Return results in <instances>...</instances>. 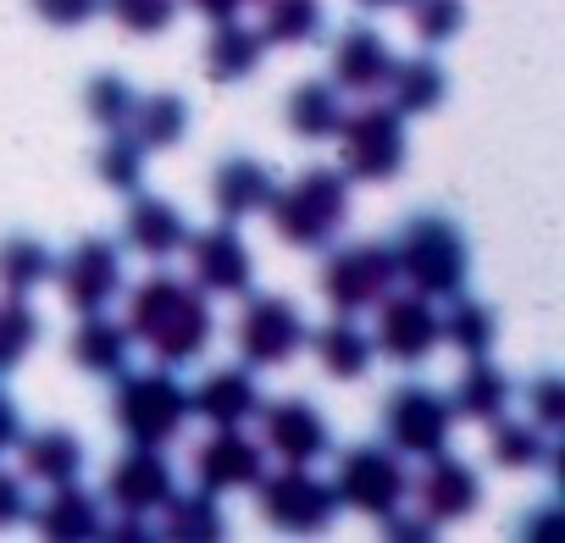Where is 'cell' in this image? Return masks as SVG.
<instances>
[{
    "mask_svg": "<svg viewBox=\"0 0 565 543\" xmlns=\"http://www.w3.org/2000/svg\"><path fill=\"white\" fill-rule=\"evenodd\" d=\"M128 333L134 344H145L161 366H194L211 339H216V317H211V295H200L189 278L172 272H150L128 289Z\"/></svg>",
    "mask_w": 565,
    "mask_h": 543,
    "instance_id": "6da1fadb",
    "label": "cell"
},
{
    "mask_svg": "<svg viewBox=\"0 0 565 543\" xmlns=\"http://www.w3.org/2000/svg\"><path fill=\"white\" fill-rule=\"evenodd\" d=\"M394 272H399V284L411 295H422L433 306L455 300L466 289V278H471V244H466V233L449 216L422 211L394 238Z\"/></svg>",
    "mask_w": 565,
    "mask_h": 543,
    "instance_id": "7a4b0ae2",
    "label": "cell"
},
{
    "mask_svg": "<svg viewBox=\"0 0 565 543\" xmlns=\"http://www.w3.org/2000/svg\"><path fill=\"white\" fill-rule=\"evenodd\" d=\"M266 216L289 249H328L350 222V178L339 167H306L295 183L271 189Z\"/></svg>",
    "mask_w": 565,
    "mask_h": 543,
    "instance_id": "3957f363",
    "label": "cell"
},
{
    "mask_svg": "<svg viewBox=\"0 0 565 543\" xmlns=\"http://www.w3.org/2000/svg\"><path fill=\"white\" fill-rule=\"evenodd\" d=\"M117 394H111V427L128 438V444H150V449H167L183 427H189V388L156 366V372H122L111 377Z\"/></svg>",
    "mask_w": 565,
    "mask_h": 543,
    "instance_id": "277c9868",
    "label": "cell"
},
{
    "mask_svg": "<svg viewBox=\"0 0 565 543\" xmlns=\"http://www.w3.org/2000/svg\"><path fill=\"white\" fill-rule=\"evenodd\" d=\"M333 139H339V172L350 183H388V178L405 172L411 139H405V117L388 100L361 106V111H344V123H339Z\"/></svg>",
    "mask_w": 565,
    "mask_h": 543,
    "instance_id": "5b68a950",
    "label": "cell"
},
{
    "mask_svg": "<svg viewBox=\"0 0 565 543\" xmlns=\"http://www.w3.org/2000/svg\"><path fill=\"white\" fill-rule=\"evenodd\" d=\"M311 339V322L306 311L289 300V295H249L244 289V311L233 322V344H238V361L244 366H289Z\"/></svg>",
    "mask_w": 565,
    "mask_h": 543,
    "instance_id": "8992f818",
    "label": "cell"
},
{
    "mask_svg": "<svg viewBox=\"0 0 565 543\" xmlns=\"http://www.w3.org/2000/svg\"><path fill=\"white\" fill-rule=\"evenodd\" d=\"M322 300L344 317H361L372 311L388 289H399V272H394V244L383 238H355L344 249H328L322 260Z\"/></svg>",
    "mask_w": 565,
    "mask_h": 543,
    "instance_id": "52a82bcc",
    "label": "cell"
},
{
    "mask_svg": "<svg viewBox=\"0 0 565 543\" xmlns=\"http://www.w3.org/2000/svg\"><path fill=\"white\" fill-rule=\"evenodd\" d=\"M333 493L339 504L383 521L388 510H399L411 499V471H405V455L388 449V444H350L333 466Z\"/></svg>",
    "mask_w": 565,
    "mask_h": 543,
    "instance_id": "ba28073f",
    "label": "cell"
},
{
    "mask_svg": "<svg viewBox=\"0 0 565 543\" xmlns=\"http://www.w3.org/2000/svg\"><path fill=\"white\" fill-rule=\"evenodd\" d=\"M377 427H383V444L411 455V460H427L438 449H449V433H455V411H449V394L433 388V383H399L383 411H377Z\"/></svg>",
    "mask_w": 565,
    "mask_h": 543,
    "instance_id": "9c48e42d",
    "label": "cell"
},
{
    "mask_svg": "<svg viewBox=\"0 0 565 543\" xmlns=\"http://www.w3.org/2000/svg\"><path fill=\"white\" fill-rule=\"evenodd\" d=\"M255 493H260V515L277 526V532H300V537H317L339 521V493L333 482H322L311 466H282V471H260L255 477Z\"/></svg>",
    "mask_w": 565,
    "mask_h": 543,
    "instance_id": "30bf717a",
    "label": "cell"
},
{
    "mask_svg": "<svg viewBox=\"0 0 565 543\" xmlns=\"http://www.w3.org/2000/svg\"><path fill=\"white\" fill-rule=\"evenodd\" d=\"M51 284H62V300L84 317V311H106L122 295V249L111 238H78L67 255H56Z\"/></svg>",
    "mask_w": 565,
    "mask_h": 543,
    "instance_id": "8fae6325",
    "label": "cell"
},
{
    "mask_svg": "<svg viewBox=\"0 0 565 543\" xmlns=\"http://www.w3.org/2000/svg\"><path fill=\"white\" fill-rule=\"evenodd\" d=\"M260 449H271L282 466H317L333 449V427L317 400L289 394V400H266L260 405Z\"/></svg>",
    "mask_w": 565,
    "mask_h": 543,
    "instance_id": "7c38bea8",
    "label": "cell"
},
{
    "mask_svg": "<svg viewBox=\"0 0 565 543\" xmlns=\"http://www.w3.org/2000/svg\"><path fill=\"white\" fill-rule=\"evenodd\" d=\"M189 249V284L200 295H244L255 284V255L238 238V222H216V227H189L183 238Z\"/></svg>",
    "mask_w": 565,
    "mask_h": 543,
    "instance_id": "4fadbf2b",
    "label": "cell"
},
{
    "mask_svg": "<svg viewBox=\"0 0 565 543\" xmlns=\"http://www.w3.org/2000/svg\"><path fill=\"white\" fill-rule=\"evenodd\" d=\"M377 333H372V350L377 355H388V361H399V366H422L438 344H444V328H438V311H433V300H422V295H399V289H388L377 306Z\"/></svg>",
    "mask_w": 565,
    "mask_h": 543,
    "instance_id": "5bb4252c",
    "label": "cell"
},
{
    "mask_svg": "<svg viewBox=\"0 0 565 543\" xmlns=\"http://www.w3.org/2000/svg\"><path fill=\"white\" fill-rule=\"evenodd\" d=\"M172 493H178V477H172L167 455H161V449H150V444H134V449H128V455H117V460H111V471H106V504H111V510L156 515Z\"/></svg>",
    "mask_w": 565,
    "mask_h": 543,
    "instance_id": "9a60e30c",
    "label": "cell"
},
{
    "mask_svg": "<svg viewBox=\"0 0 565 543\" xmlns=\"http://www.w3.org/2000/svg\"><path fill=\"white\" fill-rule=\"evenodd\" d=\"M189 466L205 493H233V488H255V477L266 471V449L244 427H211V438L194 449Z\"/></svg>",
    "mask_w": 565,
    "mask_h": 543,
    "instance_id": "2e32d148",
    "label": "cell"
},
{
    "mask_svg": "<svg viewBox=\"0 0 565 543\" xmlns=\"http://www.w3.org/2000/svg\"><path fill=\"white\" fill-rule=\"evenodd\" d=\"M411 493H416L422 510L444 526V521H466V515L482 504V477H477L471 460L438 449V455H427L422 477H411Z\"/></svg>",
    "mask_w": 565,
    "mask_h": 543,
    "instance_id": "e0dca14e",
    "label": "cell"
},
{
    "mask_svg": "<svg viewBox=\"0 0 565 543\" xmlns=\"http://www.w3.org/2000/svg\"><path fill=\"white\" fill-rule=\"evenodd\" d=\"M266 394L249 377V366H211L194 388H189V416L211 422V427H249L260 416Z\"/></svg>",
    "mask_w": 565,
    "mask_h": 543,
    "instance_id": "ac0fdd59",
    "label": "cell"
},
{
    "mask_svg": "<svg viewBox=\"0 0 565 543\" xmlns=\"http://www.w3.org/2000/svg\"><path fill=\"white\" fill-rule=\"evenodd\" d=\"M394 67V45L372 29V23H350L333 40V62H328V84L350 89V95H377L383 78Z\"/></svg>",
    "mask_w": 565,
    "mask_h": 543,
    "instance_id": "d6986e66",
    "label": "cell"
},
{
    "mask_svg": "<svg viewBox=\"0 0 565 543\" xmlns=\"http://www.w3.org/2000/svg\"><path fill=\"white\" fill-rule=\"evenodd\" d=\"M183 238H189V216L172 200H156V194L134 189V200L122 211V244L145 260H167V255L183 249Z\"/></svg>",
    "mask_w": 565,
    "mask_h": 543,
    "instance_id": "ffe728a7",
    "label": "cell"
},
{
    "mask_svg": "<svg viewBox=\"0 0 565 543\" xmlns=\"http://www.w3.org/2000/svg\"><path fill=\"white\" fill-rule=\"evenodd\" d=\"M67 355L78 361V372L111 383V377H122L134 366V333H128V322H117L106 311H84L73 339H67Z\"/></svg>",
    "mask_w": 565,
    "mask_h": 543,
    "instance_id": "44dd1931",
    "label": "cell"
},
{
    "mask_svg": "<svg viewBox=\"0 0 565 543\" xmlns=\"http://www.w3.org/2000/svg\"><path fill=\"white\" fill-rule=\"evenodd\" d=\"M271 189H277V178H271V167L255 161V156H227V161H216V172H211V205H216L222 222H249L255 211H266Z\"/></svg>",
    "mask_w": 565,
    "mask_h": 543,
    "instance_id": "7402d4cb",
    "label": "cell"
},
{
    "mask_svg": "<svg viewBox=\"0 0 565 543\" xmlns=\"http://www.w3.org/2000/svg\"><path fill=\"white\" fill-rule=\"evenodd\" d=\"M34 515V532L51 537V543H78V537H100V499L73 477V482H56L51 499L29 504Z\"/></svg>",
    "mask_w": 565,
    "mask_h": 543,
    "instance_id": "603a6c76",
    "label": "cell"
},
{
    "mask_svg": "<svg viewBox=\"0 0 565 543\" xmlns=\"http://www.w3.org/2000/svg\"><path fill=\"white\" fill-rule=\"evenodd\" d=\"M383 89H388V106H394L399 117H433V111L449 100V73H444V62H433L427 51H422V56H394Z\"/></svg>",
    "mask_w": 565,
    "mask_h": 543,
    "instance_id": "cb8c5ba5",
    "label": "cell"
},
{
    "mask_svg": "<svg viewBox=\"0 0 565 543\" xmlns=\"http://www.w3.org/2000/svg\"><path fill=\"white\" fill-rule=\"evenodd\" d=\"M260 62H266L260 29H249V23H238V18L211 23V40H205V56H200V67H205L211 84H244Z\"/></svg>",
    "mask_w": 565,
    "mask_h": 543,
    "instance_id": "d4e9b609",
    "label": "cell"
},
{
    "mask_svg": "<svg viewBox=\"0 0 565 543\" xmlns=\"http://www.w3.org/2000/svg\"><path fill=\"white\" fill-rule=\"evenodd\" d=\"M306 344L317 350V361H322V372L333 383H361L372 372V355H377L372 350V333L355 317H344V311H333V322H322Z\"/></svg>",
    "mask_w": 565,
    "mask_h": 543,
    "instance_id": "484cf974",
    "label": "cell"
},
{
    "mask_svg": "<svg viewBox=\"0 0 565 543\" xmlns=\"http://www.w3.org/2000/svg\"><path fill=\"white\" fill-rule=\"evenodd\" d=\"M510 377L488 361V355H471L466 361V372H460V383L449 388V411H455V422H477V427H493L504 411H510Z\"/></svg>",
    "mask_w": 565,
    "mask_h": 543,
    "instance_id": "4316f807",
    "label": "cell"
},
{
    "mask_svg": "<svg viewBox=\"0 0 565 543\" xmlns=\"http://www.w3.org/2000/svg\"><path fill=\"white\" fill-rule=\"evenodd\" d=\"M18 449H23V477L29 482L56 488V482H73L84 471V438L67 433V427H34V433L18 438Z\"/></svg>",
    "mask_w": 565,
    "mask_h": 543,
    "instance_id": "83f0119b",
    "label": "cell"
},
{
    "mask_svg": "<svg viewBox=\"0 0 565 543\" xmlns=\"http://www.w3.org/2000/svg\"><path fill=\"white\" fill-rule=\"evenodd\" d=\"M51 272H56V255L45 238L34 233H12V238H0V295H18L29 300L34 289L51 284Z\"/></svg>",
    "mask_w": 565,
    "mask_h": 543,
    "instance_id": "f1b7e54d",
    "label": "cell"
},
{
    "mask_svg": "<svg viewBox=\"0 0 565 543\" xmlns=\"http://www.w3.org/2000/svg\"><path fill=\"white\" fill-rule=\"evenodd\" d=\"M128 134L145 145V150H172L189 139V100L178 89H156V95H139L134 117H128Z\"/></svg>",
    "mask_w": 565,
    "mask_h": 543,
    "instance_id": "f546056e",
    "label": "cell"
},
{
    "mask_svg": "<svg viewBox=\"0 0 565 543\" xmlns=\"http://www.w3.org/2000/svg\"><path fill=\"white\" fill-rule=\"evenodd\" d=\"M156 515H161L156 537H178V543H211V537L227 532V515H222L216 493H205V488H194V493H172Z\"/></svg>",
    "mask_w": 565,
    "mask_h": 543,
    "instance_id": "4dcf8cb0",
    "label": "cell"
},
{
    "mask_svg": "<svg viewBox=\"0 0 565 543\" xmlns=\"http://www.w3.org/2000/svg\"><path fill=\"white\" fill-rule=\"evenodd\" d=\"M438 328H444V344L460 350L466 361H471V355H488V350L499 344V317H493V306H488V300H471L466 289L449 300V311L438 317Z\"/></svg>",
    "mask_w": 565,
    "mask_h": 543,
    "instance_id": "1f68e13d",
    "label": "cell"
},
{
    "mask_svg": "<svg viewBox=\"0 0 565 543\" xmlns=\"http://www.w3.org/2000/svg\"><path fill=\"white\" fill-rule=\"evenodd\" d=\"M289 128L300 139H333L339 123H344V95L328 84V78H311V84H295L289 89Z\"/></svg>",
    "mask_w": 565,
    "mask_h": 543,
    "instance_id": "d6a6232c",
    "label": "cell"
},
{
    "mask_svg": "<svg viewBox=\"0 0 565 543\" xmlns=\"http://www.w3.org/2000/svg\"><path fill=\"white\" fill-rule=\"evenodd\" d=\"M328 29L322 0H260V40L266 45H317Z\"/></svg>",
    "mask_w": 565,
    "mask_h": 543,
    "instance_id": "836d02e7",
    "label": "cell"
},
{
    "mask_svg": "<svg viewBox=\"0 0 565 543\" xmlns=\"http://www.w3.org/2000/svg\"><path fill=\"white\" fill-rule=\"evenodd\" d=\"M145 156L150 150L128 128H106V139L95 150V178L106 189H117V194H134V189H145Z\"/></svg>",
    "mask_w": 565,
    "mask_h": 543,
    "instance_id": "e575fe53",
    "label": "cell"
},
{
    "mask_svg": "<svg viewBox=\"0 0 565 543\" xmlns=\"http://www.w3.org/2000/svg\"><path fill=\"white\" fill-rule=\"evenodd\" d=\"M40 339H45V322H40V311L29 300H18V295L0 300V377L18 372L40 350Z\"/></svg>",
    "mask_w": 565,
    "mask_h": 543,
    "instance_id": "d590c367",
    "label": "cell"
},
{
    "mask_svg": "<svg viewBox=\"0 0 565 543\" xmlns=\"http://www.w3.org/2000/svg\"><path fill=\"white\" fill-rule=\"evenodd\" d=\"M488 460L504 466V471H532L548 460V433L532 427V422H493V438H488Z\"/></svg>",
    "mask_w": 565,
    "mask_h": 543,
    "instance_id": "8d00e7d4",
    "label": "cell"
},
{
    "mask_svg": "<svg viewBox=\"0 0 565 543\" xmlns=\"http://www.w3.org/2000/svg\"><path fill=\"white\" fill-rule=\"evenodd\" d=\"M134 106H139V89H134L122 73H95V78L84 84V111H89V123H100V128H128Z\"/></svg>",
    "mask_w": 565,
    "mask_h": 543,
    "instance_id": "74e56055",
    "label": "cell"
},
{
    "mask_svg": "<svg viewBox=\"0 0 565 543\" xmlns=\"http://www.w3.org/2000/svg\"><path fill=\"white\" fill-rule=\"evenodd\" d=\"M405 7H411V34L427 51L460 40V29H466V0H405Z\"/></svg>",
    "mask_w": 565,
    "mask_h": 543,
    "instance_id": "f35d334b",
    "label": "cell"
},
{
    "mask_svg": "<svg viewBox=\"0 0 565 543\" xmlns=\"http://www.w3.org/2000/svg\"><path fill=\"white\" fill-rule=\"evenodd\" d=\"M100 7L117 18V29H128L139 40H156L178 23V0H100Z\"/></svg>",
    "mask_w": 565,
    "mask_h": 543,
    "instance_id": "ab89813d",
    "label": "cell"
},
{
    "mask_svg": "<svg viewBox=\"0 0 565 543\" xmlns=\"http://www.w3.org/2000/svg\"><path fill=\"white\" fill-rule=\"evenodd\" d=\"M521 400H526V422H532V427H543V433H559V427H565V383H559L554 372H537V377L521 388Z\"/></svg>",
    "mask_w": 565,
    "mask_h": 543,
    "instance_id": "60d3db41",
    "label": "cell"
},
{
    "mask_svg": "<svg viewBox=\"0 0 565 543\" xmlns=\"http://www.w3.org/2000/svg\"><path fill=\"white\" fill-rule=\"evenodd\" d=\"M29 504H34V499H29V477L0 466V532L23 526V521H29Z\"/></svg>",
    "mask_w": 565,
    "mask_h": 543,
    "instance_id": "b9f144b4",
    "label": "cell"
},
{
    "mask_svg": "<svg viewBox=\"0 0 565 543\" xmlns=\"http://www.w3.org/2000/svg\"><path fill=\"white\" fill-rule=\"evenodd\" d=\"M29 7H34L51 29H84L89 18H100V0H29Z\"/></svg>",
    "mask_w": 565,
    "mask_h": 543,
    "instance_id": "7bdbcfd3",
    "label": "cell"
},
{
    "mask_svg": "<svg viewBox=\"0 0 565 543\" xmlns=\"http://www.w3.org/2000/svg\"><path fill=\"white\" fill-rule=\"evenodd\" d=\"M100 537H111V543H145V537H156V526H150V515L117 510V521H100Z\"/></svg>",
    "mask_w": 565,
    "mask_h": 543,
    "instance_id": "ee69618b",
    "label": "cell"
},
{
    "mask_svg": "<svg viewBox=\"0 0 565 543\" xmlns=\"http://www.w3.org/2000/svg\"><path fill=\"white\" fill-rule=\"evenodd\" d=\"M383 532H388V537H438V521H433L427 510H422V515H405V504H399V510L383 515Z\"/></svg>",
    "mask_w": 565,
    "mask_h": 543,
    "instance_id": "f6af8a7d",
    "label": "cell"
},
{
    "mask_svg": "<svg viewBox=\"0 0 565 543\" xmlns=\"http://www.w3.org/2000/svg\"><path fill=\"white\" fill-rule=\"evenodd\" d=\"M18 438H23V411H18V400L7 388H0V455L18 449Z\"/></svg>",
    "mask_w": 565,
    "mask_h": 543,
    "instance_id": "bcb514c9",
    "label": "cell"
},
{
    "mask_svg": "<svg viewBox=\"0 0 565 543\" xmlns=\"http://www.w3.org/2000/svg\"><path fill=\"white\" fill-rule=\"evenodd\" d=\"M554 526H559V504H543L537 515L515 521V532H521V537H554Z\"/></svg>",
    "mask_w": 565,
    "mask_h": 543,
    "instance_id": "7dc6e473",
    "label": "cell"
},
{
    "mask_svg": "<svg viewBox=\"0 0 565 543\" xmlns=\"http://www.w3.org/2000/svg\"><path fill=\"white\" fill-rule=\"evenodd\" d=\"M189 7H194L200 18H211V23H222V18H238L244 7H255V0H189Z\"/></svg>",
    "mask_w": 565,
    "mask_h": 543,
    "instance_id": "c3c4849f",
    "label": "cell"
},
{
    "mask_svg": "<svg viewBox=\"0 0 565 543\" xmlns=\"http://www.w3.org/2000/svg\"><path fill=\"white\" fill-rule=\"evenodd\" d=\"M361 12H388V7H405V0H355Z\"/></svg>",
    "mask_w": 565,
    "mask_h": 543,
    "instance_id": "681fc988",
    "label": "cell"
}]
</instances>
